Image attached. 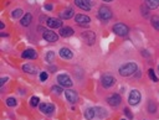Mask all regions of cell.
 <instances>
[{"label":"cell","instance_id":"1","mask_svg":"<svg viewBox=\"0 0 159 120\" xmlns=\"http://www.w3.org/2000/svg\"><path fill=\"white\" fill-rule=\"evenodd\" d=\"M138 71V67L135 65L134 62H129V63H126V65H123L122 67L119 68V74L123 77H128V76H132V74H134L135 72Z\"/></svg>","mask_w":159,"mask_h":120},{"label":"cell","instance_id":"2","mask_svg":"<svg viewBox=\"0 0 159 120\" xmlns=\"http://www.w3.org/2000/svg\"><path fill=\"white\" fill-rule=\"evenodd\" d=\"M98 17L101 19V20H104L107 21L109 19L112 17V11L109 7L107 6H101L100 9H98Z\"/></svg>","mask_w":159,"mask_h":120},{"label":"cell","instance_id":"3","mask_svg":"<svg viewBox=\"0 0 159 120\" xmlns=\"http://www.w3.org/2000/svg\"><path fill=\"white\" fill-rule=\"evenodd\" d=\"M113 32L116 33V35L118 36H126L128 32H129V29H128L127 25L124 24H116L115 26H113Z\"/></svg>","mask_w":159,"mask_h":120},{"label":"cell","instance_id":"4","mask_svg":"<svg viewBox=\"0 0 159 120\" xmlns=\"http://www.w3.org/2000/svg\"><path fill=\"white\" fill-rule=\"evenodd\" d=\"M101 83L104 88H111L112 85L116 83V78L111 76V74H103L101 78Z\"/></svg>","mask_w":159,"mask_h":120},{"label":"cell","instance_id":"5","mask_svg":"<svg viewBox=\"0 0 159 120\" xmlns=\"http://www.w3.org/2000/svg\"><path fill=\"white\" fill-rule=\"evenodd\" d=\"M57 82L61 87H66V88L72 87V81H71V78L67 74H60L57 77Z\"/></svg>","mask_w":159,"mask_h":120},{"label":"cell","instance_id":"6","mask_svg":"<svg viewBox=\"0 0 159 120\" xmlns=\"http://www.w3.org/2000/svg\"><path fill=\"white\" fill-rule=\"evenodd\" d=\"M141 102V93L138 91H132L129 97H128V103L131 104V105H137V104Z\"/></svg>","mask_w":159,"mask_h":120},{"label":"cell","instance_id":"7","mask_svg":"<svg viewBox=\"0 0 159 120\" xmlns=\"http://www.w3.org/2000/svg\"><path fill=\"white\" fill-rule=\"evenodd\" d=\"M39 107H40L41 113H44L46 115H51L52 113H54V110H55V107L52 105V104H49V103H41Z\"/></svg>","mask_w":159,"mask_h":120},{"label":"cell","instance_id":"8","mask_svg":"<svg viewBox=\"0 0 159 120\" xmlns=\"http://www.w3.org/2000/svg\"><path fill=\"white\" fill-rule=\"evenodd\" d=\"M46 24L50 29H61L62 27V21L60 20V19H55V17L47 19Z\"/></svg>","mask_w":159,"mask_h":120},{"label":"cell","instance_id":"9","mask_svg":"<svg viewBox=\"0 0 159 120\" xmlns=\"http://www.w3.org/2000/svg\"><path fill=\"white\" fill-rule=\"evenodd\" d=\"M75 21H76L78 25L87 26V25H90V22H91V19H90L88 16H86V15L78 14V15H76V16H75Z\"/></svg>","mask_w":159,"mask_h":120},{"label":"cell","instance_id":"10","mask_svg":"<svg viewBox=\"0 0 159 120\" xmlns=\"http://www.w3.org/2000/svg\"><path fill=\"white\" fill-rule=\"evenodd\" d=\"M83 40H85V42L87 45H93L94 43V40H96V35L92 32V31H86V32H83Z\"/></svg>","mask_w":159,"mask_h":120},{"label":"cell","instance_id":"11","mask_svg":"<svg viewBox=\"0 0 159 120\" xmlns=\"http://www.w3.org/2000/svg\"><path fill=\"white\" fill-rule=\"evenodd\" d=\"M107 102L111 107H117L119 105L121 102H122V99H121V95L119 94H112L111 97H108L107 98Z\"/></svg>","mask_w":159,"mask_h":120},{"label":"cell","instance_id":"12","mask_svg":"<svg viewBox=\"0 0 159 120\" xmlns=\"http://www.w3.org/2000/svg\"><path fill=\"white\" fill-rule=\"evenodd\" d=\"M65 95H66V99L69 100L70 103H76L77 100H78V95H77V93L75 92V91H71V89H69V91H66L65 92Z\"/></svg>","mask_w":159,"mask_h":120},{"label":"cell","instance_id":"13","mask_svg":"<svg viewBox=\"0 0 159 120\" xmlns=\"http://www.w3.org/2000/svg\"><path fill=\"white\" fill-rule=\"evenodd\" d=\"M42 37L47 42H56V41H57V35H56L54 31H45Z\"/></svg>","mask_w":159,"mask_h":120},{"label":"cell","instance_id":"14","mask_svg":"<svg viewBox=\"0 0 159 120\" xmlns=\"http://www.w3.org/2000/svg\"><path fill=\"white\" fill-rule=\"evenodd\" d=\"M60 57H62V58H65V59H71L73 57V53H72V51L69 50L67 47H62L61 50H60Z\"/></svg>","mask_w":159,"mask_h":120},{"label":"cell","instance_id":"15","mask_svg":"<svg viewBox=\"0 0 159 120\" xmlns=\"http://www.w3.org/2000/svg\"><path fill=\"white\" fill-rule=\"evenodd\" d=\"M60 35L62 37H70L73 35V29L72 27H69V26H62L60 29Z\"/></svg>","mask_w":159,"mask_h":120},{"label":"cell","instance_id":"16","mask_svg":"<svg viewBox=\"0 0 159 120\" xmlns=\"http://www.w3.org/2000/svg\"><path fill=\"white\" fill-rule=\"evenodd\" d=\"M22 57L29 58V59H35V58H37V53H36V51H34V50H25L22 52Z\"/></svg>","mask_w":159,"mask_h":120},{"label":"cell","instance_id":"17","mask_svg":"<svg viewBox=\"0 0 159 120\" xmlns=\"http://www.w3.org/2000/svg\"><path fill=\"white\" fill-rule=\"evenodd\" d=\"M73 16V10L72 9H66L60 13V17L63 19V20H67V19H71Z\"/></svg>","mask_w":159,"mask_h":120},{"label":"cell","instance_id":"18","mask_svg":"<svg viewBox=\"0 0 159 120\" xmlns=\"http://www.w3.org/2000/svg\"><path fill=\"white\" fill-rule=\"evenodd\" d=\"M75 4H76V6H78L80 9H82V10H90L91 9L88 3L85 1V0H75Z\"/></svg>","mask_w":159,"mask_h":120},{"label":"cell","instance_id":"19","mask_svg":"<svg viewBox=\"0 0 159 120\" xmlns=\"http://www.w3.org/2000/svg\"><path fill=\"white\" fill-rule=\"evenodd\" d=\"M32 20V16H31V14H25L24 15V17L21 19V25L22 26H29L30 25V22H31Z\"/></svg>","mask_w":159,"mask_h":120},{"label":"cell","instance_id":"20","mask_svg":"<svg viewBox=\"0 0 159 120\" xmlns=\"http://www.w3.org/2000/svg\"><path fill=\"white\" fill-rule=\"evenodd\" d=\"M85 117L87 120H92L94 117H96V111H94V108H88L85 111Z\"/></svg>","mask_w":159,"mask_h":120},{"label":"cell","instance_id":"21","mask_svg":"<svg viewBox=\"0 0 159 120\" xmlns=\"http://www.w3.org/2000/svg\"><path fill=\"white\" fill-rule=\"evenodd\" d=\"M22 71H25L26 73L35 74L36 73V67L32 66V65H24V66H22Z\"/></svg>","mask_w":159,"mask_h":120},{"label":"cell","instance_id":"22","mask_svg":"<svg viewBox=\"0 0 159 120\" xmlns=\"http://www.w3.org/2000/svg\"><path fill=\"white\" fill-rule=\"evenodd\" d=\"M146 4L149 9H156L159 6V0H146Z\"/></svg>","mask_w":159,"mask_h":120},{"label":"cell","instance_id":"23","mask_svg":"<svg viewBox=\"0 0 159 120\" xmlns=\"http://www.w3.org/2000/svg\"><path fill=\"white\" fill-rule=\"evenodd\" d=\"M94 111H96V115L98 118H106L107 117V113H106V110L103 108H94Z\"/></svg>","mask_w":159,"mask_h":120},{"label":"cell","instance_id":"24","mask_svg":"<svg viewBox=\"0 0 159 120\" xmlns=\"http://www.w3.org/2000/svg\"><path fill=\"white\" fill-rule=\"evenodd\" d=\"M150 22L154 26V29L159 31V16H152L150 17Z\"/></svg>","mask_w":159,"mask_h":120},{"label":"cell","instance_id":"25","mask_svg":"<svg viewBox=\"0 0 159 120\" xmlns=\"http://www.w3.org/2000/svg\"><path fill=\"white\" fill-rule=\"evenodd\" d=\"M22 13H24V11H22L21 9H16V10H14V11H13V17H14V19H19V17H21V16H22Z\"/></svg>","mask_w":159,"mask_h":120},{"label":"cell","instance_id":"26","mask_svg":"<svg viewBox=\"0 0 159 120\" xmlns=\"http://www.w3.org/2000/svg\"><path fill=\"white\" fill-rule=\"evenodd\" d=\"M40 99L37 98V97H32L31 99H30V104H31L32 107H37V105H40Z\"/></svg>","mask_w":159,"mask_h":120},{"label":"cell","instance_id":"27","mask_svg":"<svg viewBox=\"0 0 159 120\" xmlns=\"http://www.w3.org/2000/svg\"><path fill=\"white\" fill-rule=\"evenodd\" d=\"M6 104H7V107H15L16 105V99L15 98H7Z\"/></svg>","mask_w":159,"mask_h":120},{"label":"cell","instance_id":"28","mask_svg":"<svg viewBox=\"0 0 159 120\" xmlns=\"http://www.w3.org/2000/svg\"><path fill=\"white\" fill-rule=\"evenodd\" d=\"M52 91H54V93H55V94H57V95L62 93L61 87H57V85H54V87H52Z\"/></svg>","mask_w":159,"mask_h":120},{"label":"cell","instance_id":"29","mask_svg":"<svg viewBox=\"0 0 159 120\" xmlns=\"http://www.w3.org/2000/svg\"><path fill=\"white\" fill-rule=\"evenodd\" d=\"M149 77L152 78L153 82H158V78H157V76H156V73H154L153 69H149Z\"/></svg>","mask_w":159,"mask_h":120},{"label":"cell","instance_id":"30","mask_svg":"<svg viewBox=\"0 0 159 120\" xmlns=\"http://www.w3.org/2000/svg\"><path fill=\"white\" fill-rule=\"evenodd\" d=\"M54 57H55V53L52 51H50L49 53L46 55V59H47V62H51L52 59H54Z\"/></svg>","mask_w":159,"mask_h":120},{"label":"cell","instance_id":"31","mask_svg":"<svg viewBox=\"0 0 159 120\" xmlns=\"http://www.w3.org/2000/svg\"><path fill=\"white\" fill-rule=\"evenodd\" d=\"M124 114H126V117L128 119H133V114H132V111H129L128 108H124Z\"/></svg>","mask_w":159,"mask_h":120},{"label":"cell","instance_id":"32","mask_svg":"<svg viewBox=\"0 0 159 120\" xmlns=\"http://www.w3.org/2000/svg\"><path fill=\"white\" fill-rule=\"evenodd\" d=\"M47 79V73L46 72H41V74H40V81L41 82H45Z\"/></svg>","mask_w":159,"mask_h":120},{"label":"cell","instance_id":"33","mask_svg":"<svg viewBox=\"0 0 159 120\" xmlns=\"http://www.w3.org/2000/svg\"><path fill=\"white\" fill-rule=\"evenodd\" d=\"M6 81H7V77H4V78H1V79H0V85H3V84L6 82Z\"/></svg>","mask_w":159,"mask_h":120},{"label":"cell","instance_id":"34","mask_svg":"<svg viewBox=\"0 0 159 120\" xmlns=\"http://www.w3.org/2000/svg\"><path fill=\"white\" fill-rule=\"evenodd\" d=\"M45 9H46V10H52V5H50V4H46V5H45Z\"/></svg>","mask_w":159,"mask_h":120},{"label":"cell","instance_id":"35","mask_svg":"<svg viewBox=\"0 0 159 120\" xmlns=\"http://www.w3.org/2000/svg\"><path fill=\"white\" fill-rule=\"evenodd\" d=\"M4 27H5V25H4V24H3V22H0V30H3Z\"/></svg>","mask_w":159,"mask_h":120},{"label":"cell","instance_id":"36","mask_svg":"<svg viewBox=\"0 0 159 120\" xmlns=\"http://www.w3.org/2000/svg\"><path fill=\"white\" fill-rule=\"evenodd\" d=\"M103 1H107V3H109V1H112V0H103Z\"/></svg>","mask_w":159,"mask_h":120},{"label":"cell","instance_id":"37","mask_svg":"<svg viewBox=\"0 0 159 120\" xmlns=\"http://www.w3.org/2000/svg\"><path fill=\"white\" fill-rule=\"evenodd\" d=\"M158 68H159V67H158Z\"/></svg>","mask_w":159,"mask_h":120},{"label":"cell","instance_id":"38","mask_svg":"<svg viewBox=\"0 0 159 120\" xmlns=\"http://www.w3.org/2000/svg\"><path fill=\"white\" fill-rule=\"evenodd\" d=\"M122 120H123V119H122Z\"/></svg>","mask_w":159,"mask_h":120}]
</instances>
